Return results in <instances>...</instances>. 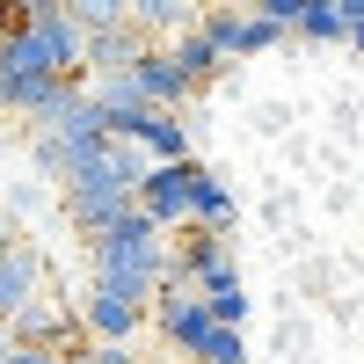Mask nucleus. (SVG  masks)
I'll return each instance as SVG.
<instances>
[{
	"mask_svg": "<svg viewBox=\"0 0 364 364\" xmlns=\"http://www.w3.org/2000/svg\"><path fill=\"white\" fill-rule=\"evenodd\" d=\"M132 139H139L154 161H190V124H182V109H146Z\"/></svg>",
	"mask_w": 364,
	"mask_h": 364,
	"instance_id": "11",
	"label": "nucleus"
},
{
	"mask_svg": "<svg viewBox=\"0 0 364 364\" xmlns=\"http://www.w3.org/2000/svg\"><path fill=\"white\" fill-rule=\"evenodd\" d=\"M204 29H211V44H219L226 58H255V51H269V44H284V37H291V29H277L269 15L240 8V0H219V8H204Z\"/></svg>",
	"mask_w": 364,
	"mask_h": 364,
	"instance_id": "4",
	"label": "nucleus"
},
{
	"mask_svg": "<svg viewBox=\"0 0 364 364\" xmlns=\"http://www.w3.org/2000/svg\"><path fill=\"white\" fill-rule=\"evenodd\" d=\"M146 321H154V306L117 299V291H102V284H87V299H80V328H87L95 343H139Z\"/></svg>",
	"mask_w": 364,
	"mask_h": 364,
	"instance_id": "5",
	"label": "nucleus"
},
{
	"mask_svg": "<svg viewBox=\"0 0 364 364\" xmlns=\"http://www.w3.org/2000/svg\"><path fill=\"white\" fill-rule=\"evenodd\" d=\"M350 44H357V51H364V22H357V37H350Z\"/></svg>",
	"mask_w": 364,
	"mask_h": 364,
	"instance_id": "23",
	"label": "nucleus"
},
{
	"mask_svg": "<svg viewBox=\"0 0 364 364\" xmlns=\"http://www.w3.org/2000/svg\"><path fill=\"white\" fill-rule=\"evenodd\" d=\"M190 364H248V343H240V328H226V321H219V328H211V343H204Z\"/></svg>",
	"mask_w": 364,
	"mask_h": 364,
	"instance_id": "15",
	"label": "nucleus"
},
{
	"mask_svg": "<svg viewBox=\"0 0 364 364\" xmlns=\"http://www.w3.org/2000/svg\"><path fill=\"white\" fill-rule=\"evenodd\" d=\"M132 80H139V95L154 102V109H182V95H190V73L175 66V51H168V44H146V51H139V66H132Z\"/></svg>",
	"mask_w": 364,
	"mask_h": 364,
	"instance_id": "7",
	"label": "nucleus"
},
{
	"mask_svg": "<svg viewBox=\"0 0 364 364\" xmlns=\"http://www.w3.org/2000/svg\"><path fill=\"white\" fill-rule=\"evenodd\" d=\"M154 328H161L168 350L197 357V350L211 343V328H219V314H211V299H204L197 284H168V291L154 299Z\"/></svg>",
	"mask_w": 364,
	"mask_h": 364,
	"instance_id": "3",
	"label": "nucleus"
},
{
	"mask_svg": "<svg viewBox=\"0 0 364 364\" xmlns=\"http://www.w3.org/2000/svg\"><path fill=\"white\" fill-rule=\"evenodd\" d=\"M226 219H233V190L204 168V175H197V226H219V233H226Z\"/></svg>",
	"mask_w": 364,
	"mask_h": 364,
	"instance_id": "14",
	"label": "nucleus"
},
{
	"mask_svg": "<svg viewBox=\"0 0 364 364\" xmlns=\"http://www.w3.org/2000/svg\"><path fill=\"white\" fill-rule=\"evenodd\" d=\"M248 8H255V15H269L277 29H291V37H299V15H306V0H248Z\"/></svg>",
	"mask_w": 364,
	"mask_h": 364,
	"instance_id": "17",
	"label": "nucleus"
},
{
	"mask_svg": "<svg viewBox=\"0 0 364 364\" xmlns=\"http://www.w3.org/2000/svg\"><path fill=\"white\" fill-rule=\"evenodd\" d=\"M66 8H73L87 29H109V22H132V15H139V0H66Z\"/></svg>",
	"mask_w": 364,
	"mask_h": 364,
	"instance_id": "16",
	"label": "nucleus"
},
{
	"mask_svg": "<svg viewBox=\"0 0 364 364\" xmlns=\"http://www.w3.org/2000/svg\"><path fill=\"white\" fill-rule=\"evenodd\" d=\"M73 328H80V314H73V306H58L51 291H37V299H29V306L8 321V336H15V343H51V350H66Z\"/></svg>",
	"mask_w": 364,
	"mask_h": 364,
	"instance_id": "8",
	"label": "nucleus"
},
{
	"mask_svg": "<svg viewBox=\"0 0 364 364\" xmlns=\"http://www.w3.org/2000/svg\"><path fill=\"white\" fill-rule=\"evenodd\" d=\"M15 248H22V226H15V219H8V204H0V262H8V255H15Z\"/></svg>",
	"mask_w": 364,
	"mask_h": 364,
	"instance_id": "19",
	"label": "nucleus"
},
{
	"mask_svg": "<svg viewBox=\"0 0 364 364\" xmlns=\"http://www.w3.org/2000/svg\"><path fill=\"white\" fill-rule=\"evenodd\" d=\"M87 262H95V284H102V291L139 299V306H154V299L175 284V248L161 240V226H154V211H146V204H132L109 233H95Z\"/></svg>",
	"mask_w": 364,
	"mask_h": 364,
	"instance_id": "1",
	"label": "nucleus"
},
{
	"mask_svg": "<svg viewBox=\"0 0 364 364\" xmlns=\"http://www.w3.org/2000/svg\"><path fill=\"white\" fill-rule=\"evenodd\" d=\"M8 364H66V350H51V343H15Z\"/></svg>",
	"mask_w": 364,
	"mask_h": 364,
	"instance_id": "18",
	"label": "nucleus"
},
{
	"mask_svg": "<svg viewBox=\"0 0 364 364\" xmlns=\"http://www.w3.org/2000/svg\"><path fill=\"white\" fill-rule=\"evenodd\" d=\"M8 350H15V336H8V321H0V364H8Z\"/></svg>",
	"mask_w": 364,
	"mask_h": 364,
	"instance_id": "21",
	"label": "nucleus"
},
{
	"mask_svg": "<svg viewBox=\"0 0 364 364\" xmlns=\"http://www.w3.org/2000/svg\"><path fill=\"white\" fill-rule=\"evenodd\" d=\"M197 175H204V161H154V175L139 182V204L154 211L161 233L197 226Z\"/></svg>",
	"mask_w": 364,
	"mask_h": 364,
	"instance_id": "2",
	"label": "nucleus"
},
{
	"mask_svg": "<svg viewBox=\"0 0 364 364\" xmlns=\"http://www.w3.org/2000/svg\"><path fill=\"white\" fill-rule=\"evenodd\" d=\"M37 291H44V255L22 240V248H15L8 262H0V321H15V314L29 306V299H37Z\"/></svg>",
	"mask_w": 364,
	"mask_h": 364,
	"instance_id": "10",
	"label": "nucleus"
},
{
	"mask_svg": "<svg viewBox=\"0 0 364 364\" xmlns=\"http://www.w3.org/2000/svg\"><path fill=\"white\" fill-rule=\"evenodd\" d=\"M168 51H175V66L190 73V87H204L211 73L226 66V51L211 44V29H204V22H190V29H175V37H168Z\"/></svg>",
	"mask_w": 364,
	"mask_h": 364,
	"instance_id": "12",
	"label": "nucleus"
},
{
	"mask_svg": "<svg viewBox=\"0 0 364 364\" xmlns=\"http://www.w3.org/2000/svg\"><path fill=\"white\" fill-rule=\"evenodd\" d=\"M139 364H175V350H139Z\"/></svg>",
	"mask_w": 364,
	"mask_h": 364,
	"instance_id": "20",
	"label": "nucleus"
},
{
	"mask_svg": "<svg viewBox=\"0 0 364 364\" xmlns=\"http://www.w3.org/2000/svg\"><path fill=\"white\" fill-rule=\"evenodd\" d=\"M0 109H8V73H0Z\"/></svg>",
	"mask_w": 364,
	"mask_h": 364,
	"instance_id": "22",
	"label": "nucleus"
},
{
	"mask_svg": "<svg viewBox=\"0 0 364 364\" xmlns=\"http://www.w3.org/2000/svg\"><path fill=\"white\" fill-rule=\"evenodd\" d=\"M154 44L139 22H109V29H87V73H132L139 51Z\"/></svg>",
	"mask_w": 364,
	"mask_h": 364,
	"instance_id": "9",
	"label": "nucleus"
},
{
	"mask_svg": "<svg viewBox=\"0 0 364 364\" xmlns=\"http://www.w3.org/2000/svg\"><path fill=\"white\" fill-rule=\"evenodd\" d=\"M87 87H95V109H102V132H109V139H132V132H139V117L154 109V102L139 95V80H132V73H95Z\"/></svg>",
	"mask_w": 364,
	"mask_h": 364,
	"instance_id": "6",
	"label": "nucleus"
},
{
	"mask_svg": "<svg viewBox=\"0 0 364 364\" xmlns=\"http://www.w3.org/2000/svg\"><path fill=\"white\" fill-rule=\"evenodd\" d=\"M299 37H306V44H350V15H343V0H306Z\"/></svg>",
	"mask_w": 364,
	"mask_h": 364,
	"instance_id": "13",
	"label": "nucleus"
},
{
	"mask_svg": "<svg viewBox=\"0 0 364 364\" xmlns=\"http://www.w3.org/2000/svg\"><path fill=\"white\" fill-rule=\"evenodd\" d=\"M240 8H248V0H240Z\"/></svg>",
	"mask_w": 364,
	"mask_h": 364,
	"instance_id": "24",
	"label": "nucleus"
}]
</instances>
